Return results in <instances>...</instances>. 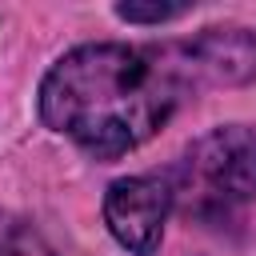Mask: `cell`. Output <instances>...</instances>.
Masks as SVG:
<instances>
[{
    "label": "cell",
    "instance_id": "cell-5",
    "mask_svg": "<svg viewBox=\"0 0 256 256\" xmlns=\"http://www.w3.org/2000/svg\"><path fill=\"white\" fill-rule=\"evenodd\" d=\"M0 256H56V252L32 224L16 216H0Z\"/></svg>",
    "mask_w": 256,
    "mask_h": 256
},
{
    "label": "cell",
    "instance_id": "cell-4",
    "mask_svg": "<svg viewBox=\"0 0 256 256\" xmlns=\"http://www.w3.org/2000/svg\"><path fill=\"white\" fill-rule=\"evenodd\" d=\"M196 76L212 84H244L256 76V36L244 28H208L188 44Z\"/></svg>",
    "mask_w": 256,
    "mask_h": 256
},
{
    "label": "cell",
    "instance_id": "cell-3",
    "mask_svg": "<svg viewBox=\"0 0 256 256\" xmlns=\"http://www.w3.org/2000/svg\"><path fill=\"white\" fill-rule=\"evenodd\" d=\"M172 212L168 176H120L104 192V224L132 256H152Z\"/></svg>",
    "mask_w": 256,
    "mask_h": 256
},
{
    "label": "cell",
    "instance_id": "cell-1",
    "mask_svg": "<svg viewBox=\"0 0 256 256\" xmlns=\"http://www.w3.org/2000/svg\"><path fill=\"white\" fill-rule=\"evenodd\" d=\"M188 44H80L40 80V120L84 152L144 144L196 88Z\"/></svg>",
    "mask_w": 256,
    "mask_h": 256
},
{
    "label": "cell",
    "instance_id": "cell-6",
    "mask_svg": "<svg viewBox=\"0 0 256 256\" xmlns=\"http://www.w3.org/2000/svg\"><path fill=\"white\" fill-rule=\"evenodd\" d=\"M184 12H188V4H180V0H124V4H116V16L128 24H164Z\"/></svg>",
    "mask_w": 256,
    "mask_h": 256
},
{
    "label": "cell",
    "instance_id": "cell-2",
    "mask_svg": "<svg viewBox=\"0 0 256 256\" xmlns=\"http://www.w3.org/2000/svg\"><path fill=\"white\" fill-rule=\"evenodd\" d=\"M172 204L196 220H220L256 196V128L224 124L196 136L164 172Z\"/></svg>",
    "mask_w": 256,
    "mask_h": 256
}]
</instances>
